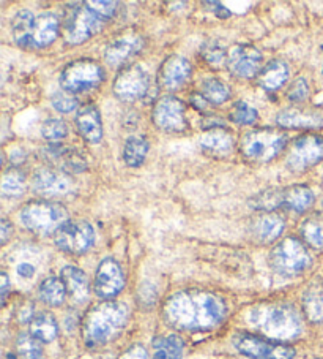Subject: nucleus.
Listing matches in <instances>:
<instances>
[{"instance_id": "12", "label": "nucleus", "mask_w": 323, "mask_h": 359, "mask_svg": "<svg viewBox=\"0 0 323 359\" xmlns=\"http://www.w3.org/2000/svg\"><path fill=\"white\" fill-rule=\"evenodd\" d=\"M323 158V138L317 135H304L294 141L289 156L287 166L292 171H304L319 163Z\"/></svg>"}, {"instance_id": "34", "label": "nucleus", "mask_w": 323, "mask_h": 359, "mask_svg": "<svg viewBox=\"0 0 323 359\" xmlns=\"http://www.w3.org/2000/svg\"><path fill=\"white\" fill-rule=\"evenodd\" d=\"M0 189H2L3 196H21L26 191V176L16 168L7 170L2 176Z\"/></svg>"}, {"instance_id": "10", "label": "nucleus", "mask_w": 323, "mask_h": 359, "mask_svg": "<svg viewBox=\"0 0 323 359\" xmlns=\"http://www.w3.org/2000/svg\"><path fill=\"white\" fill-rule=\"evenodd\" d=\"M234 345L241 355L252 359H294L295 350L289 345L273 344L251 334H237Z\"/></svg>"}, {"instance_id": "49", "label": "nucleus", "mask_w": 323, "mask_h": 359, "mask_svg": "<svg viewBox=\"0 0 323 359\" xmlns=\"http://www.w3.org/2000/svg\"><path fill=\"white\" fill-rule=\"evenodd\" d=\"M191 100H192V104H194V107H196L199 111L208 109V103H210V102H208L207 98H205L203 95H192Z\"/></svg>"}, {"instance_id": "25", "label": "nucleus", "mask_w": 323, "mask_h": 359, "mask_svg": "<svg viewBox=\"0 0 323 359\" xmlns=\"http://www.w3.org/2000/svg\"><path fill=\"white\" fill-rule=\"evenodd\" d=\"M35 20L36 18L29 10H21L15 15L13 21H11V32H13V39L20 46H34Z\"/></svg>"}, {"instance_id": "43", "label": "nucleus", "mask_w": 323, "mask_h": 359, "mask_svg": "<svg viewBox=\"0 0 323 359\" xmlns=\"http://www.w3.org/2000/svg\"><path fill=\"white\" fill-rule=\"evenodd\" d=\"M85 7L90 8L93 13L98 15L101 20H109L113 18L117 11V2H98V0H90L85 2Z\"/></svg>"}, {"instance_id": "36", "label": "nucleus", "mask_w": 323, "mask_h": 359, "mask_svg": "<svg viewBox=\"0 0 323 359\" xmlns=\"http://www.w3.org/2000/svg\"><path fill=\"white\" fill-rule=\"evenodd\" d=\"M16 345L22 359H45V353H43L41 345L38 340L32 337V334H20Z\"/></svg>"}, {"instance_id": "29", "label": "nucleus", "mask_w": 323, "mask_h": 359, "mask_svg": "<svg viewBox=\"0 0 323 359\" xmlns=\"http://www.w3.org/2000/svg\"><path fill=\"white\" fill-rule=\"evenodd\" d=\"M66 294L65 283L62 278L48 277L40 285V299L51 307H59L64 304Z\"/></svg>"}, {"instance_id": "23", "label": "nucleus", "mask_w": 323, "mask_h": 359, "mask_svg": "<svg viewBox=\"0 0 323 359\" xmlns=\"http://www.w3.org/2000/svg\"><path fill=\"white\" fill-rule=\"evenodd\" d=\"M290 75V68L284 60H271L262 68V72L259 73V84L260 88L266 90H278L279 88L287 83Z\"/></svg>"}, {"instance_id": "6", "label": "nucleus", "mask_w": 323, "mask_h": 359, "mask_svg": "<svg viewBox=\"0 0 323 359\" xmlns=\"http://www.w3.org/2000/svg\"><path fill=\"white\" fill-rule=\"evenodd\" d=\"M104 81L103 67L95 60L79 59L66 65L62 72L60 84L70 94H84L96 89Z\"/></svg>"}, {"instance_id": "50", "label": "nucleus", "mask_w": 323, "mask_h": 359, "mask_svg": "<svg viewBox=\"0 0 323 359\" xmlns=\"http://www.w3.org/2000/svg\"><path fill=\"white\" fill-rule=\"evenodd\" d=\"M152 359H169V358H167V353L161 348V350H157V353H155V356Z\"/></svg>"}, {"instance_id": "32", "label": "nucleus", "mask_w": 323, "mask_h": 359, "mask_svg": "<svg viewBox=\"0 0 323 359\" xmlns=\"http://www.w3.org/2000/svg\"><path fill=\"white\" fill-rule=\"evenodd\" d=\"M303 307L306 317L314 321V323H322L323 321V287L317 285L304 294Z\"/></svg>"}, {"instance_id": "22", "label": "nucleus", "mask_w": 323, "mask_h": 359, "mask_svg": "<svg viewBox=\"0 0 323 359\" xmlns=\"http://www.w3.org/2000/svg\"><path fill=\"white\" fill-rule=\"evenodd\" d=\"M201 147L211 157H227L234 151L232 135L222 128H211L202 135Z\"/></svg>"}, {"instance_id": "14", "label": "nucleus", "mask_w": 323, "mask_h": 359, "mask_svg": "<svg viewBox=\"0 0 323 359\" xmlns=\"http://www.w3.org/2000/svg\"><path fill=\"white\" fill-rule=\"evenodd\" d=\"M123 287H125V277H123L120 264L114 258H104L98 264L95 283H93L96 296L103 299H110L119 294Z\"/></svg>"}, {"instance_id": "47", "label": "nucleus", "mask_w": 323, "mask_h": 359, "mask_svg": "<svg viewBox=\"0 0 323 359\" xmlns=\"http://www.w3.org/2000/svg\"><path fill=\"white\" fill-rule=\"evenodd\" d=\"M0 278H2V287H0V290H2V306H3L5 301H7V296H8L10 278L7 276V272H2V274H0Z\"/></svg>"}, {"instance_id": "18", "label": "nucleus", "mask_w": 323, "mask_h": 359, "mask_svg": "<svg viewBox=\"0 0 323 359\" xmlns=\"http://www.w3.org/2000/svg\"><path fill=\"white\" fill-rule=\"evenodd\" d=\"M285 228V222L276 212H264L252 222V238L260 244H270L281 236Z\"/></svg>"}, {"instance_id": "3", "label": "nucleus", "mask_w": 323, "mask_h": 359, "mask_svg": "<svg viewBox=\"0 0 323 359\" xmlns=\"http://www.w3.org/2000/svg\"><path fill=\"white\" fill-rule=\"evenodd\" d=\"M250 325L273 340H292L303 332V320L289 304H264L250 312Z\"/></svg>"}, {"instance_id": "8", "label": "nucleus", "mask_w": 323, "mask_h": 359, "mask_svg": "<svg viewBox=\"0 0 323 359\" xmlns=\"http://www.w3.org/2000/svg\"><path fill=\"white\" fill-rule=\"evenodd\" d=\"M74 8H70L65 20V40L70 45H80V43L92 39L103 29V21L98 15L93 13L90 8L80 4H73Z\"/></svg>"}, {"instance_id": "48", "label": "nucleus", "mask_w": 323, "mask_h": 359, "mask_svg": "<svg viewBox=\"0 0 323 359\" xmlns=\"http://www.w3.org/2000/svg\"><path fill=\"white\" fill-rule=\"evenodd\" d=\"M203 5H205V7H211L210 10L218 16H229V11L224 7H222L220 2H205Z\"/></svg>"}, {"instance_id": "7", "label": "nucleus", "mask_w": 323, "mask_h": 359, "mask_svg": "<svg viewBox=\"0 0 323 359\" xmlns=\"http://www.w3.org/2000/svg\"><path fill=\"white\" fill-rule=\"evenodd\" d=\"M270 262L273 269L284 277H294L306 271L310 264V255L301 241L287 238L279 243L271 252Z\"/></svg>"}, {"instance_id": "1", "label": "nucleus", "mask_w": 323, "mask_h": 359, "mask_svg": "<svg viewBox=\"0 0 323 359\" xmlns=\"http://www.w3.org/2000/svg\"><path fill=\"white\" fill-rule=\"evenodd\" d=\"M227 306L220 296L199 290L178 292L166 301L163 317L172 327L182 331H207L220 326Z\"/></svg>"}, {"instance_id": "16", "label": "nucleus", "mask_w": 323, "mask_h": 359, "mask_svg": "<svg viewBox=\"0 0 323 359\" xmlns=\"http://www.w3.org/2000/svg\"><path fill=\"white\" fill-rule=\"evenodd\" d=\"M32 187L35 194L41 196H62L71 190L73 182L65 172L55 171L51 168L35 170L32 176Z\"/></svg>"}, {"instance_id": "40", "label": "nucleus", "mask_w": 323, "mask_h": 359, "mask_svg": "<svg viewBox=\"0 0 323 359\" xmlns=\"http://www.w3.org/2000/svg\"><path fill=\"white\" fill-rule=\"evenodd\" d=\"M202 55L203 59L208 62L210 65L220 67L226 59V48L218 41H208L202 46Z\"/></svg>"}, {"instance_id": "38", "label": "nucleus", "mask_w": 323, "mask_h": 359, "mask_svg": "<svg viewBox=\"0 0 323 359\" xmlns=\"http://www.w3.org/2000/svg\"><path fill=\"white\" fill-rule=\"evenodd\" d=\"M257 109L246 102H237L231 111V121L240 126H251L257 121Z\"/></svg>"}, {"instance_id": "21", "label": "nucleus", "mask_w": 323, "mask_h": 359, "mask_svg": "<svg viewBox=\"0 0 323 359\" xmlns=\"http://www.w3.org/2000/svg\"><path fill=\"white\" fill-rule=\"evenodd\" d=\"M142 48V40L139 36L128 35V36H120V39L114 40L109 43V46L106 48L104 59L109 65L117 67L125 64V62L133 57L136 53H139Z\"/></svg>"}, {"instance_id": "33", "label": "nucleus", "mask_w": 323, "mask_h": 359, "mask_svg": "<svg viewBox=\"0 0 323 359\" xmlns=\"http://www.w3.org/2000/svg\"><path fill=\"white\" fill-rule=\"evenodd\" d=\"M201 90H202V95L213 104L224 103L227 98L231 97V89H229V86L216 78L203 79Z\"/></svg>"}, {"instance_id": "19", "label": "nucleus", "mask_w": 323, "mask_h": 359, "mask_svg": "<svg viewBox=\"0 0 323 359\" xmlns=\"http://www.w3.org/2000/svg\"><path fill=\"white\" fill-rule=\"evenodd\" d=\"M76 126L82 138L87 142H99L103 138V123L101 114H99L95 104H87L82 109H79L76 116Z\"/></svg>"}, {"instance_id": "27", "label": "nucleus", "mask_w": 323, "mask_h": 359, "mask_svg": "<svg viewBox=\"0 0 323 359\" xmlns=\"http://www.w3.org/2000/svg\"><path fill=\"white\" fill-rule=\"evenodd\" d=\"M314 203V191L308 185H292V187L282 190V206L295 210V212H303L310 204Z\"/></svg>"}, {"instance_id": "42", "label": "nucleus", "mask_w": 323, "mask_h": 359, "mask_svg": "<svg viewBox=\"0 0 323 359\" xmlns=\"http://www.w3.org/2000/svg\"><path fill=\"white\" fill-rule=\"evenodd\" d=\"M287 97L290 102L295 103H301L306 100L309 97V84L306 81V78H296L294 83L290 84V88L287 90Z\"/></svg>"}, {"instance_id": "2", "label": "nucleus", "mask_w": 323, "mask_h": 359, "mask_svg": "<svg viewBox=\"0 0 323 359\" xmlns=\"http://www.w3.org/2000/svg\"><path fill=\"white\" fill-rule=\"evenodd\" d=\"M129 320V309L123 302L106 301L85 315L82 331L87 345H104L117 339Z\"/></svg>"}, {"instance_id": "41", "label": "nucleus", "mask_w": 323, "mask_h": 359, "mask_svg": "<svg viewBox=\"0 0 323 359\" xmlns=\"http://www.w3.org/2000/svg\"><path fill=\"white\" fill-rule=\"evenodd\" d=\"M51 103L54 109H57L59 113L64 114L71 113V111H74L78 107V100L70 94V92H55L51 97Z\"/></svg>"}, {"instance_id": "20", "label": "nucleus", "mask_w": 323, "mask_h": 359, "mask_svg": "<svg viewBox=\"0 0 323 359\" xmlns=\"http://www.w3.org/2000/svg\"><path fill=\"white\" fill-rule=\"evenodd\" d=\"M60 274L71 301L76 302V304H84L90 294V283L85 272L79 268H74V266H66V268L62 269Z\"/></svg>"}, {"instance_id": "26", "label": "nucleus", "mask_w": 323, "mask_h": 359, "mask_svg": "<svg viewBox=\"0 0 323 359\" xmlns=\"http://www.w3.org/2000/svg\"><path fill=\"white\" fill-rule=\"evenodd\" d=\"M276 121L279 126L285 128H314L322 123V119L317 114H309L306 111L296 108H287L281 111Z\"/></svg>"}, {"instance_id": "11", "label": "nucleus", "mask_w": 323, "mask_h": 359, "mask_svg": "<svg viewBox=\"0 0 323 359\" xmlns=\"http://www.w3.org/2000/svg\"><path fill=\"white\" fill-rule=\"evenodd\" d=\"M150 88V78L142 65H129L119 73L114 81V94L122 102H136L144 97Z\"/></svg>"}, {"instance_id": "17", "label": "nucleus", "mask_w": 323, "mask_h": 359, "mask_svg": "<svg viewBox=\"0 0 323 359\" xmlns=\"http://www.w3.org/2000/svg\"><path fill=\"white\" fill-rule=\"evenodd\" d=\"M191 73L192 68L188 60L180 55H171L159 68V84L164 89L177 90L183 88L191 78Z\"/></svg>"}, {"instance_id": "46", "label": "nucleus", "mask_w": 323, "mask_h": 359, "mask_svg": "<svg viewBox=\"0 0 323 359\" xmlns=\"http://www.w3.org/2000/svg\"><path fill=\"white\" fill-rule=\"evenodd\" d=\"M11 234H13V225L7 219H2V222H0V243H7Z\"/></svg>"}, {"instance_id": "15", "label": "nucleus", "mask_w": 323, "mask_h": 359, "mask_svg": "<svg viewBox=\"0 0 323 359\" xmlns=\"http://www.w3.org/2000/svg\"><path fill=\"white\" fill-rule=\"evenodd\" d=\"M227 67L234 76L251 79L262 72V53L254 46H235L227 55Z\"/></svg>"}, {"instance_id": "24", "label": "nucleus", "mask_w": 323, "mask_h": 359, "mask_svg": "<svg viewBox=\"0 0 323 359\" xmlns=\"http://www.w3.org/2000/svg\"><path fill=\"white\" fill-rule=\"evenodd\" d=\"M60 29L59 18L52 13H43L35 20L34 46L46 48L57 39Z\"/></svg>"}, {"instance_id": "31", "label": "nucleus", "mask_w": 323, "mask_h": 359, "mask_svg": "<svg viewBox=\"0 0 323 359\" xmlns=\"http://www.w3.org/2000/svg\"><path fill=\"white\" fill-rule=\"evenodd\" d=\"M38 255L36 250H30V249H22L20 253L15 255V272L16 277L22 282H32L34 278L38 274V266H36L35 258Z\"/></svg>"}, {"instance_id": "30", "label": "nucleus", "mask_w": 323, "mask_h": 359, "mask_svg": "<svg viewBox=\"0 0 323 359\" xmlns=\"http://www.w3.org/2000/svg\"><path fill=\"white\" fill-rule=\"evenodd\" d=\"M148 147L150 146H148V141L144 136H129L125 141V146H123V160L131 168H138L144 163Z\"/></svg>"}, {"instance_id": "9", "label": "nucleus", "mask_w": 323, "mask_h": 359, "mask_svg": "<svg viewBox=\"0 0 323 359\" xmlns=\"http://www.w3.org/2000/svg\"><path fill=\"white\" fill-rule=\"evenodd\" d=\"M55 245L71 255H80L92 249L95 243V230L89 222H66L54 234Z\"/></svg>"}, {"instance_id": "44", "label": "nucleus", "mask_w": 323, "mask_h": 359, "mask_svg": "<svg viewBox=\"0 0 323 359\" xmlns=\"http://www.w3.org/2000/svg\"><path fill=\"white\" fill-rule=\"evenodd\" d=\"M163 350L167 353V358L169 359H182L183 350H185V344H183L182 337L175 336V334H173V336L166 337L163 342Z\"/></svg>"}, {"instance_id": "5", "label": "nucleus", "mask_w": 323, "mask_h": 359, "mask_svg": "<svg viewBox=\"0 0 323 359\" xmlns=\"http://www.w3.org/2000/svg\"><path fill=\"white\" fill-rule=\"evenodd\" d=\"M287 144V136L273 128H259L247 132L241 140V152L254 162H271Z\"/></svg>"}, {"instance_id": "37", "label": "nucleus", "mask_w": 323, "mask_h": 359, "mask_svg": "<svg viewBox=\"0 0 323 359\" xmlns=\"http://www.w3.org/2000/svg\"><path fill=\"white\" fill-rule=\"evenodd\" d=\"M251 206L254 209L264 210V212H270L278 206H282V190H266L264 194L254 196Z\"/></svg>"}, {"instance_id": "45", "label": "nucleus", "mask_w": 323, "mask_h": 359, "mask_svg": "<svg viewBox=\"0 0 323 359\" xmlns=\"http://www.w3.org/2000/svg\"><path fill=\"white\" fill-rule=\"evenodd\" d=\"M120 359H148V355L147 350L142 345H133L131 348H128L123 353Z\"/></svg>"}, {"instance_id": "39", "label": "nucleus", "mask_w": 323, "mask_h": 359, "mask_svg": "<svg viewBox=\"0 0 323 359\" xmlns=\"http://www.w3.org/2000/svg\"><path fill=\"white\" fill-rule=\"evenodd\" d=\"M41 133L49 141H60L66 138L68 127L66 123L60 119H48L43 123Z\"/></svg>"}, {"instance_id": "35", "label": "nucleus", "mask_w": 323, "mask_h": 359, "mask_svg": "<svg viewBox=\"0 0 323 359\" xmlns=\"http://www.w3.org/2000/svg\"><path fill=\"white\" fill-rule=\"evenodd\" d=\"M301 236L314 249H323V219L310 217L301 225Z\"/></svg>"}, {"instance_id": "4", "label": "nucleus", "mask_w": 323, "mask_h": 359, "mask_svg": "<svg viewBox=\"0 0 323 359\" xmlns=\"http://www.w3.org/2000/svg\"><path fill=\"white\" fill-rule=\"evenodd\" d=\"M20 219L27 230L36 234H55L68 222V210L59 203L32 201L21 209Z\"/></svg>"}, {"instance_id": "13", "label": "nucleus", "mask_w": 323, "mask_h": 359, "mask_svg": "<svg viewBox=\"0 0 323 359\" xmlns=\"http://www.w3.org/2000/svg\"><path fill=\"white\" fill-rule=\"evenodd\" d=\"M153 122L167 133H180L186 128L185 104L177 97H161L153 108Z\"/></svg>"}, {"instance_id": "28", "label": "nucleus", "mask_w": 323, "mask_h": 359, "mask_svg": "<svg viewBox=\"0 0 323 359\" xmlns=\"http://www.w3.org/2000/svg\"><path fill=\"white\" fill-rule=\"evenodd\" d=\"M57 321H55L51 313L41 312L38 315H35L32 321H30V334H32V337H35L38 342H52V340L57 337Z\"/></svg>"}]
</instances>
